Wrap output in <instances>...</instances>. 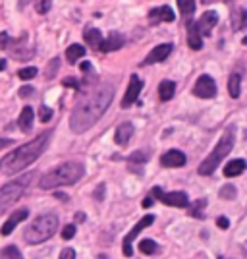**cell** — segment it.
<instances>
[{"instance_id": "obj_1", "label": "cell", "mask_w": 247, "mask_h": 259, "mask_svg": "<svg viewBox=\"0 0 247 259\" xmlns=\"http://www.w3.org/2000/svg\"><path fill=\"white\" fill-rule=\"evenodd\" d=\"M114 99V87L110 83L95 87L93 91H89L85 99H81L72 110L70 116V130L74 134H83L89 128H93L98 122V118L107 112Z\"/></svg>"}, {"instance_id": "obj_2", "label": "cell", "mask_w": 247, "mask_h": 259, "mask_svg": "<svg viewBox=\"0 0 247 259\" xmlns=\"http://www.w3.org/2000/svg\"><path fill=\"white\" fill-rule=\"evenodd\" d=\"M51 136H53L51 130H48V132H43L41 136H37V138L31 140L29 143H25L22 147H18L16 151H12V153H8L6 157H2V159H0V172L10 176V174L20 172L25 166H29L31 162H35L43 155L44 149H46Z\"/></svg>"}, {"instance_id": "obj_3", "label": "cell", "mask_w": 247, "mask_h": 259, "mask_svg": "<svg viewBox=\"0 0 247 259\" xmlns=\"http://www.w3.org/2000/svg\"><path fill=\"white\" fill-rule=\"evenodd\" d=\"M83 176H85V166L81 162H64V164L56 166L54 170L44 174L39 186L43 190H54L60 186H72V184L79 182Z\"/></svg>"}, {"instance_id": "obj_4", "label": "cell", "mask_w": 247, "mask_h": 259, "mask_svg": "<svg viewBox=\"0 0 247 259\" xmlns=\"http://www.w3.org/2000/svg\"><path fill=\"white\" fill-rule=\"evenodd\" d=\"M234 141H236L234 128H228L224 132V136L220 138V141L216 143V147L213 149V153H211V155H209V157L199 164L197 172L201 174V176H211V174L215 172L216 168L220 166V162L224 161V157H228L230 151L234 149Z\"/></svg>"}, {"instance_id": "obj_5", "label": "cell", "mask_w": 247, "mask_h": 259, "mask_svg": "<svg viewBox=\"0 0 247 259\" xmlns=\"http://www.w3.org/2000/svg\"><path fill=\"white\" fill-rule=\"evenodd\" d=\"M56 228H58V217L54 215V213H46V215L37 217L31 225L25 228L23 240H25L27 244H31V246L43 244L48 238L54 236Z\"/></svg>"}, {"instance_id": "obj_6", "label": "cell", "mask_w": 247, "mask_h": 259, "mask_svg": "<svg viewBox=\"0 0 247 259\" xmlns=\"http://www.w3.org/2000/svg\"><path fill=\"white\" fill-rule=\"evenodd\" d=\"M35 178H37V174L29 172V174H25L23 178H18V180L8 182L6 186L0 188V215H2L4 211H8V209L22 197L23 192L27 190V186H29L31 180H35Z\"/></svg>"}, {"instance_id": "obj_7", "label": "cell", "mask_w": 247, "mask_h": 259, "mask_svg": "<svg viewBox=\"0 0 247 259\" xmlns=\"http://www.w3.org/2000/svg\"><path fill=\"white\" fill-rule=\"evenodd\" d=\"M153 195L159 197L164 205L170 207H187L189 205V197L185 192H164L161 188H153Z\"/></svg>"}, {"instance_id": "obj_8", "label": "cell", "mask_w": 247, "mask_h": 259, "mask_svg": "<svg viewBox=\"0 0 247 259\" xmlns=\"http://www.w3.org/2000/svg\"><path fill=\"white\" fill-rule=\"evenodd\" d=\"M153 221H155V217H153V215H145L139 221V223L135 225V227L131 228V232H129L128 236L124 238V244H122V251H124V255H126V257H131V255H133V248H131V242H133V240L137 238V234H139L141 230H145L147 227H151V225H153Z\"/></svg>"}, {"instance_id": "obj_9", "label": "cell", "mask_w": 247, "mask_h": 259, "mask_svg": "<svg viewBox=\"0 0 247 259\" xmlns=\"http://www.w3.org/2000/svg\"><path fill=\"white\" fill-rule=\"evenodd\" d=\"M193 95L199 99H213L216 95L215 79L211 76H207V74L199 76V79L195 81V85H193Z\"/></svg>"}, {"instance_id": "obj_10", "label": "cell", "mask_w": 247, "mask_h": 259, "mask_svg": "<svg viewBox=\"0 0 247 259\" xmlns=\"http://www.w3.org/2000/svg\"><path fill=\"white\" fill-rule=\"evenodd\" d=\"M141 89H143V81H141L139 77L133 74V76H131V79H129L128 91H126V95H124V99H122V108L131 107V105L137 101V97H139Z\"/></svg>"}, {"instance_id": "obj_11", "label": "cell", "mask_w": 247, "mask_h": 259, "mask_svg": "<svg viewBox=\"0 0 247 259\" xmlns=\"http://www.w3.org/2000/svg\"><path fill=\"white\" fill-rule=\"evenodd\" d=\"M172 45L170 43H164V45H159V47H155L149 54H147V58L143 60V64H157V62H162V60H166L170 53H172Z\"/></svg>"}, {"instance_id": "obj_12", "label": "cell", "mask_w": 247, "mask_h": 259, "mask_svg": "<svg viewBox=\"0 0 247 259\" xmlns=\"http://www.w3.org/2000/svg\"><path fill=\"white\" fill-rule=\"evenodd\" d=\"M185 161H187V159H185V155H183L182 151H178V149H170V151H166L161 157V164L162 166H166V168L183 166Z\"/></svg>"}, {"instance_id": "obj_13", "label": "cell", "mask_w": 247, "mask_h": 259, "mask_svg": "<svg viewBox=\"0 0 247 259\" xmlns=\"http://www.w3.org/2000/svg\"><path fill=\"white\" fill-rule=\"evenodd\" d=\"M27 217H29V211H27V209H20V211L12 213V215L8 217V221L4 223V227H2V230H0V232H2L4 236L12 234V232H14V228L18 227L20 223H23V221H25Z\"/></svg>"}, {"instance_id": "obj_14", "label": "cell", "mask_w": 247, "mask_h": 259, "mask_svg": "<svg viewBox=\"0 0 247 259\" xmlns=\"http://www.w3.org/2000/svg\"><path fill=\"white\" fill-rule=\"evenodd\" d=\"M216 22H218V14L216 12H205L203 16L197 20V27H199V31H201V35H211V31H213V27L216 25Z\"/></svg>"}, {"instance_id": "obj_15", "label": "cell", "mask_w": 247, "mask_h": 259, "mask_svg": "<svg viewBox=\"0 0 247 259\" xmlns=\"http://www.w3.org/2000/svg\"><path fill=\"white\" fill-rule=\"evenodd\" d=\"M187 45L193 51H201L203 49V35L197 27V22H187Z\"/></svg>"}, {"instance_id": "obj_16", "label": "cell", "mask_w": 247, "mask_h": 259, "mask_svg": "<svg viewBox=\"0 0 247 259\" xmlns=\"http://www.w3.org/2000/svg\"><path fill=\"white\" fill-rule=\"evenodd\" d=\"M131 136H133V126H131V122H122L116 132H114V141L118 143L120 147H124V145H128V141L131 140Z\"/></svg>"}, {"instance_id": "obj_17", "label": "cell", "mask_w": 247, "mask_h": 259, "mask_svg": "<svg viewBox=\"0 0 247 259\" xmlns=\"http://www.w3.org/2000/svg\"><path fill=\"white\" fill-rule=\"evenodd\" d=\"M126 43V39H124V35H120V33H110L107 39H105V43L101 47V51L103 53H112V51H120L122 47Z\"/></svg>"}, {"instance_id": "obj_18", "label": "cell", "mask_w": 247, "mask_h": 259, "mask_svg": "<svg viewBox=\"0 0 247 259\" xmlns=\"http://www.w3.org/2000/svg\"><path fill=\"white\" fill-rule=\"evenodd\" d=\"M149 18L153 22H174L176 20V14L172 12V8L161 6V8H153L149 12Z\"/></svg>"}, {"instance_id": "obj_19", "label": "cell", "mask_w": 247, "mask_h": 259, "mask_svg": "<svg viewBox=\"0 0 247 259\" xmlns=\"http://www.w3.org/2000/svg\"><path fill=\"white\" fill-rule=\"evenodd\" d=\"M245 168H247V162L243 159H234V161H230L224 166V176L226 178H236V176L245 172Z\"/></svg>"}, {"instance_id": "obj_20", "label": "cell", "mask_w": 247, "mask_h": 259, "mask_svg": "<svg viewBox=\"0 0 247 259\" xmlns=\"http://www.w3.org/2000/svg\"><path fill=\"white\" fill-rule=\"evenodd\" d=\"M83 39L89 43V47H91L93 51H101V47H103V43H105V39H103L101 31H98V29H95V27H89V29H85V31H83Z\"/></svg>"}, {"instance_id": "obj_21", "label": "cell", "mask_w": 247, "mask_h": 259, "mask_svg": "<svg viewBox=\"0 0 247 259\" xmlns=\"http://www.w3.org/2000/svg\"><path fill=\"white\" fill-rule=\"evenodd\" d=\"M33 120H35V114H33L31 107H23V110L20 112V120H18V126L22 132L29 134L33 130Z\"/></svg>"}, {"instance_id": "obj_22", "label": "cell", "mask_w": 247, "mask_h": 259, "mask_svg": "<svg viewBox=\"0 0 247 259\" xmlns=\"http://www.w3.org/2000/svg\"><path fill=\"white\" fill-rule=\"evenodd\" d=\"M228 91H230V97H239V93H241V74L239 72L230 74V77H228Z\"/></svg>"}, {"instance_id": "obj_23", "label": "cell", "mask_w": 247, "mask_h": 259, "mask_svg": "<svg viewBox=\"0 0 247 259\" xmlns=\"http://www.w3.org/2000/svg\"><path fill=\"white\" fill-rule=\"evenodd\" d=\"M85 56V47L83 45H70L68 49H66V58H68V62L70 64H75L79 58H83Z\"/></svg>"}, {"instance_id": "obj_24", "label": "cell", "mask_w": 247, "mask_h": 259, "mask_svg": "<svg viewBox=\"0 0 247 259\" xmlns=\"http://www.w3.org/2000/svg\"><path fill=\"white\" fill-rule=\"evenodd\" d=\"M174 93H176V83L170 81V79H164L161 81V85H159V95H161L162 101H170L174 97Z\"/></svg>"}, {"instance_id": "obj_25", "label": "cell", "mask_w": 247, "mask_h": 259, "mask_svg": "<svg viewBox=\"0 0 247 259\" xmlns=\"http://www.w3.org/2000/svg\"><path fill=\"white\" fill-rule=\"evenodd\" d=\"M245 25H247V12L241 10V8L232 12V27L237 31V29H243Z\"/></svg>"}, {"instance_id": "obj_26", "label": "cell", "mask_w": 247, "mask_h": 259, "mask_svg": "<svg viewBox=\"0 0 247 259\" xmlns=\"http://www.w3.org/2000/svg\"><path fill=\"white\" fill-rule=\"evenodd\" d=\"M139 251L141 253H145V255H153V253H157L159 251V244L155 242V240H141L139 244Z\"/></svg>"}, {"instance_id": "obj_27", "label": "cell", "mask_w": 247, "mask_h": 259, "mask_svg": "<svg viewBox=\"0 0 247 259\" xmlns=\"http://www.w3.org/2000/svg\"><path fill=\"white\" fill-rule=\"evenodd\" d=\"M205 205H207V199H197L193 205L189 207V215L195 217V219H205V215H203Z\"/></svg>"}, {"instance_id": "obj_28", "label": "cell", "mask_w": 247, "mask_h": 259, "mask_svg": "<svg viewBox=\"0 0 247 259\" xmlns=\"http://www.w3.org/2000/svg\"><path fill=\"white\" fill-rule=\"evenodd\" d=\"M151 159V151H145V149H139V151L131 153L129 155V162H135V164H143Z\"/></svg>"}, {"instance_id": "obj_29", "label": "cell", "mask_w": 247, "mask_h": 259, "mask_svg": "<svg viewBox=\"0 0 247 259\" xmlns=\"http://www.w3.org/2000/svg\"><path fill=\"white\" fill-rule=\"evenodd\" d=\"M0 259H23V255L20 253V249L16 248V246H8V248L2 249Z\"/></svg>"}, {"instance_id": "obj_30", "label": "cell", "mask_w": 247, "mask_h": 259, "mask_svg": "<svg viewBox=\"0 0 247 259\" xmlns=\"http://www.w3.org/2000/svg\"><path fill=\"white\" fill-rule=\"evenodd\" d=\"M178 8L182 12L183 16H189L191 12H195V2H187V0H178Z\"/></svg>"}, {"instance_id": "obj_31", "label": "cell", "mask_w": 247, "mask_h": 259, "mask_svg": "<svg viewBox=\"0 0 247 259\" xmlns=\"http://www.w3.org/2000/svg\"><path fill=\"white\" fill-rule=\"evenodd\" d=\"M58 68H60V60H58V58H53V60L48 62V66H46V70H44V77H46V79H51Z\"/></svg>"}, {"instance_id": "obj_32", "label": "cell", "mask_w": 247, "mask_h": 259, "mask_svg": "<svg viewBox=\"0 0 247 259\" xmlns=\"http://www.w3.org/2000/svg\"><path fill=\"white\" fill-rule=\"evenodd\" d=\"M236 188H234V186H232V184H226L224 188H222V190H220V197H222V199H234V197H236Z\"/></svg>"}, {"instance_id": "obj_33", "label": "cell", "mask_w": 247, "mask_h": 259, "mask_svg": "<svg viewBox=\"0 0 247 259\" xmlns=\"http://www.w3.org/2000/svg\"><path fill=\"white\" fill-rule=\"evenodd\" d=\"M53 116H54V110H51L46 105H41V107H39V120H41V122H48Z\"/></svg>"}, {"instance_id": "obj_34", "label": "cell", "mask_w": 247, "mask_h": 259, "mask_svg": "<svg viewBox=\"0 0 247 259\" xmlns=\"http://www.w3.org/2000/svg\"><path fill=\"white\" fill-rule=\"evenodd\" d=\"M37 74H39V72H37V68H33V66H29V68H22V70L18 72V76L22 77V79H33Z\"/></svg>"}, {"instance_id": "obj_35", "label": "cell", "mask_w": 247, "mask_h": 259, "mask_svg": "<svg viewBox=\"0 0 247 259\" xmlns=\"http://www.w3.org/2000/svg\"><path fill=\"white\" fill-rule=\"evenodd\" d=\"M14 43H16V41L12 39L8 33H0V51H6V49L12 47Z\"/></svg>"}, {"instance_id": "obj_36", "label": "cell", "mask_w": 247, "mask_h": 259, "mask_svg": "<svg viewBox=\"0 0 247 259\" xmlns=\"http://www.w3.org/2000/svg\"><path fill=\"white\" fill-rule=\"evenodd\" d=\"M62 85H64V87H72V89H77V91H81V83H79L75 77H64V79H62Z\"/></svg>"}, {"instance_id": "obj_37", "label": "cell", "mask_w": 247, "mask_h": 259, "mask_svg": "<svg viewBox=\"0 0 247 259\" xmlns=\"http://www.w3.org/2000/svg\"><path fill=\"white\" fill-rule=\"evenodd\" d=\"M35 8H37V12H39V14H46V12H51V8H53V2H51V0L37 2V4H35Z\"/></svg>"}, {"instance_id": "obj_38", "label": "cell", "mask_w": 247, "mask_h": 259, "mask_svg": "<svg viewBox=\"0 0 247 259\" xmlns=\"http://www.w3.org/2000/svg\"><path fill=\"white\" fill-rule=\"evenodd\" d=\"M74 236H75V225H66L62 228V238L64 240H72Z\"/></svg>"}, {"instance_id": "obj_39", "label": "cell", "mask_w": 247, "mask_h": 259, "mask_svg": "<svg viewBox=\"0 0 247 259\" xmlns=\"http://www.w3.org/2000/svg\"><path fill=\"white\" fill-rule=\"evenodd\" d=\"M33 95V87L31 85H23L22 89H20V97L22 99H27Z\"/></svg>"}, {"instance_id": "obj_40", "label": "cell", "mask_w": 247, "mask_h": 259, "mask_svg": "<svg viewBox=\"0 0 247 259\" xmlns=\"http://www.w3.org/2000/svg\"><path fill=\"white\" fill-rule=\"evenodd\" d=\"M60 259H75V251L72 248H64L60 253Z\"/></svg>"}, {"instance_id": "obj_41", "label": "cell", "mask_w": 247, "mask_h": 259, "mask_svg": "<svg viewBox=\"0 0 247 259\" xmlns=\"http://www.w3.org/2000/svg\"><path fill=\"white\" fill-rule=\"evenodd\" d=\"M216 227L222 228V230H226V228L230 227V221H228L226 217H218V219H216Z\"/></svg>"}, {"instance_id": "obj_42", "label": "cell", "mask_w": 247, "mask_h": 259, "mask_svg": "<svg viewBox=\"0 0 247 259\" xmlns=\"http://www.w3.org/2000/svg\"><path fill=\"white\" fill-rule=\"evenodd\" d=\"M141 205L145 207V209H147V207H151L153 205V199H151V197H145V199H143V203H141Z\"/></svg>"}, {"instance_id": "obj_43", "label": "cell", "mask_w": 247, "mask_h": 259, "mask_svg": "<svg viewBox=\"0 0 247 259\" xmlns=\"http://www.w3.org/2000/svg\"><path fill=\"white\" fill-rule=\"evenodd\" d=\"M12 143V140H0V147H8Z\"/></svg>"}, {"instance_id": "obj_44", "label": "cell", "mask_w": 247, "mask_h": 259, "mask_svg": "<svg viewBox=\"0 0 247 259\" xmlns=\"http://www.w3.org/2000/svg\"><path fill=\"white\" fill-rule=\"evenodd\" d=\"M75 219L81 223V221H85V215H83V213H77V215H75Z\"/></svg>"}, {"instance_id": "obj_45", "label": "cell", "mask_w": 247, "mask_h": 259, "mask_svg": "<svg viewBox=\"0 0 247 259\" xmlns=\"http://www.w3.org/2000/svg\"><path fill=\"white\" fill-rule=\"evenodd\" d=\"M4 68H6V60H2V58H0V72H2Z\"/></svg>"}, {"instance_id": "obj_46", "label": "cell", "mask_w": 247, "mask_h": 259, "mask_svg": "<svg viewBox=\"0 0 247 259\" xmlns=\"http://www.w3.org/2000/svg\"><path fill=\"white\" fill-rule=\"evenodd\" d=\"M97 199H103V188H98L97 190Z\"/></svg>"}, {"instance_id": "obj_47", "label": "cell", "mask_w": 247, "mask_h": 259, "mask_svg": "<svg viewBox=\"0 0 247 259\" xmlns=\"http://www.w3.org/2000/svg\"><path fill=\"white\" fill-rule=\"evenodd\" d=\"M243 45H247V37H245V39H243Z\"/></svg>"}, {"instance_id": "obj_48", "label": "cell", "mask_w": 247, "mask_h": 259, "mask_svg": "<svg viewBox=\"0 0 247 259\" xmlns=\"http://www.w3.org/2000/svg\"><path fill=\"white\" fill-rule=\"evenodd\" d=\"M101 259H107V257H101Z\"/></svg>"}, {"instance_id": "obj_49", "label": "cell", "mask_w": 247, "mask_h": 259, "mask_svg": "<svg viewBox=\"0 0 247 259\" xmlns=\"http://www.w3.org/2000/svg\"><path fill=\"white\" fill-rule=\"evenodd\" d=\"M218 259H224V257H218Z\"/></svg>"}]
</instances>
